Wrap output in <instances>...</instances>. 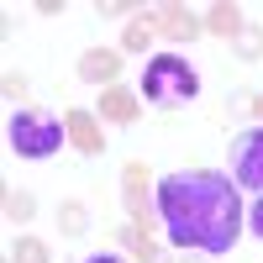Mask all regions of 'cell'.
<instances>
[{"label": "cell", "mask_w": 263, "mask_h": 263, "mask_svg": "<svg viewBox=\"0 0 263 263\" xmlns=\"http://www.w3.org/2000/svg\"><path fill=\"white\" fill-rule=\"evenodd\" d=\"M153 205H158V221L168 232V242L179 253H211L221 258L237 248L242 237V200H237V184L221 179L216 168H190V174H168L153 190Z\"/></svg>", "instance_id": "1"}, {"label": "cell", "mask_w": 263, "mask_h": 263, "mask_svg": "<svg viewBox=\"0 0 263 263\" xmlns=\"http://www.w3.org/2000/svg\"><path fill=\"white\" fill-rule=\"evenodd\" d=\"M195 95H200V74H195L179 53L147 58V69H142V100H147V105L174 111V105H184V100H195Z\"/></svg>", "instance_id": "2"}, {"label": "cell", "mask_w": 263, "mask_h": 263, "mask_svg": "<svg viewBox=\"0 0 263 263\" xmlns=\"http://www.w3.org/2000/svg\"><path fill=\"white\" fill-rule=\"evenodd\" d=\"M6 137H11V147L21 158H53V153L69 142V126L42 116V111H16L11 126H6Z\"/></svg>", "instance_id": "3"}, {"label": "cell", "mask_w": 263, "mask_h": 263, "mask_svg": "<svg viewBox=\"0 0 263 263\" xmlns=\"http://www.w3.org/2000/svg\"><path fill=\"white\" fill-rule=\"evenodd\" d=\"M232 184L263 195V126H248L232 142Z\"/></svg>", "instance_id": "4"}, {"label": "cell", "mask_w": 263, "mask_h": 263, "mask_svg": "<svg viewBox=\"0 0 263 263\" xmlns=\"http://www.w3.org/2000/svg\"><path fill=\"white\" fill-rule=\"evenodd\" d=\"M63 126H69V142L84 153V158H100L105 153V137H100V121L90 116V111H69L63 116Z\"/></svg>", "instance_id": "5"}, {"label": "cell", "mask_w": 263, "mask_h": 263, "mask_svg": "<svg viewBox=\"0 0 263 263\" xmlns=\"http://www.w3.org/2000/svg\"><path fill=\"white\" fill-rule=\"evenodd\" d=\"M147 179L153 174L142 163H126L121 168V200H126V216L132 221H142V211H147Z\"/></svg>", "instance_id": "6"}, {"label": "cell", "mask_w": 263, "mask_h": 263, "mask_svg": "<svg viewBox=\"0 0 263 263\" xmlns=\"http://www.w3.org/2000/svg\"><path fill=\"white\" fill-rule=\"evenodd\" d=\"M121 74V53L111 48H90V53H79V79H90V84H111Z\"/></svg>", "instance_id": "7"}, {"label": "cell", "mask_w": 263, "mask_h": 263, "mask_svg": "<svg viewBox=\"0 0 263 263\" xmlns=\"http://www.w3.org/2000/svg\"><path fill=\"white\" fill-rule=\"evenodd\" d=\"M153 27H158L163 37H174V42H190V37H200V32H205L200 21H195L190 11H179V6H163L158 16H153Z\"/></svg>", "instance_id": "8"}, {"label": "cell", "mask_w": 263, "mask_h": 263, "mask_svg": "<svg viewBox=\"0 0 263 263\" xmlns=\"http://www.w3.org/2000/svg\"><path fill=\"white\" fill-rule=\"evenodd\" d=\"M200 27H205L211 37H237V32L248 27V21H242V6L221 0V6H211V11H205V21H200Z\"/></svg>", "instance_id": "9"}, {"label": "cell", "mask_w": 263, "mask_h": 263, "mask_svg": "<svg viewBox=\"0 0 263 263\" xmlns=\"http://www.w3.org/2000/svg\"><path fill=\"white\" fill-rule=\"evenodd\" d=\"M100 111L111 116V121H137V95L121 90V84H111V90L100 95Z\"/></svg>", "instance_id": "10"}, {"label": "cell", "mask_w": 263, "mask_h": 263, "mask_svg": "<svg viewBox=\"0 0 263 263\" xmlns=\"http://www.w3.org/2000/svg\"><path fill=\"white\" fill-rule=\"evenodd\" d=\"M121 237H126L132 248H137V258H142V263H168V258H163L158 248H153V237H147V227H142V221H132V227H126Z\"/></svg>", "instance_id": "11"}, {"label": "cell", "mask_w": 263, "mask_h": 263, "mask_svg": "<svg viewBox=\"0 0 263 263\" xmlns=\"http://www.w3.org/2000/svg\"><path fill=\"white\" fill-rule=\"evenodd\" d=\"M11 263H53V253H48V242H37V237H21L11 248Z\"/></svg>", "instance_id": "12"}, {"label": "cell", "mask_w": 263, "mask_h": 263, "mask_svg": "<svg viewBox=\"0 0 263 263\" xmlns=\"http://www.w3.org/2000/svg\"><path fill=\"white\" fill-rule=\"evenodd\" d=\"M58 227H63V237H79L84 232V205L79 200H63L58 205Z\"/></svg>", "instance_id": "13"}, {"label": "cell", "mask_w": 263, "mask_h": 263, "mask_svg": "<svg viewBox=\"0 0 263 263\" xmlns=\"http://www.w3.org/2000/svg\"><path fill=\"white\" fill-rule=\"evenodd\" d=\"M237 58H263V27H242L237 32Z\"/></svg>", "instance_id": "14"}, {"label": "cell", "mask_w": 263, "mask_h": 263, "mask_svg": "<svg viewBox=\"0 0 263 263\" xmlns=\"http://www.w3.org/2000/svg\"><path fill=\"white\" fill-rule=\"evenodd\" d=\"M147 37H153L147 21H132V27L121 32V48H126V53H142V48H147Z\"/></svg>", "instance_id": "15"}, {"label": "cell", "mask_w": 263, "mask_h": 263, "mask_svg": "<svg viewBox=\"0 0 263 263\" xmlns=\"http://www.w3.org/2000/svg\"><path fill=\"white\" fill-rule=\"evenodd\" d=\"M32 211H37V200H32V195H6V216H16V221H27Z\"/></svg>", "instance_id": "16"}, {"label": "cell", "mask_w": 263, "mask_h": 263, "mask_svg": "<svg viewBox=\"0 0 263 263\" xmlns=\"http://www.w3.org/2000/svg\"><path fill=\"white\" fill-rule=\"evenodd\" d=\"M248 232L258 237V242H263V195H258V205L248 211Z\"/></svg>", "instance_id": "17"}, {"label": "cell", "mask_w": 263, "mask_h": 263, "mask_svg": "<svg viewBox=\"0 0 263 263\" xmlns=\"http://www.w3.org/2000/svg\"><path fill=\"white\" fill-rule=\"evenodd\" d=\"M84 263H121V258H116V253H90Z\"/></svg>", "instance_id": "18"}, {"label": "cell", "mask_w": 263, "mask_h": 263, "mask_svg": "<svg viewBox=\"0 0 263 263\" xmlns=\"http://www.w3.org/2000/svg\"><path fill=\"white\" fill-rule=\"evenodd\" d=\"M253 111H258V121H263V95H258V100H253Z\"/></svg>", "instance_id": "19"}]
</instances>
